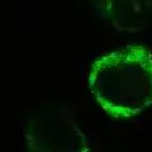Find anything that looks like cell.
Returning a JSON list of instances; mask_svg holds the SVG:
<instances>
[{"mask_svg": "<svg viewBox=\"0 0 152 152\" xmlns=\"http://www.w3.org/2000/svg\"><path fill=\"white\" fill-rule=\"evenodd\" d=\"M98 20L123 34H138L152 26V0H86Z\"/></svg>", "mask_w": 152, "mask_h": 152, "instance_id": "3957f363", "label": "cell"}, {"mask_svg": "<svg viewBox=\"0 0 152 152\" xmlns=\"http://www.w3.org/2000/svg\"><path fill=\"white\" fill-rule=\"evenodd\" d=\"M22 132L27 152H93L75 113L64 105L28 113Z\"/></svg>", "mask_w": 152, "mask_h": 152, "instance_id": "7a4b0ae2", "label": "cell"}, {"mask_svg": "<svg viewBox=\"0 0 152 152\" xmlns=\"http://www.w3.org/2000/svg\"><path fill=\"white\" fill-rule=\"evenodd\" d=\"M90 93L115 119H131L152 105V52L128 45L99 56L88 75Z\"/></svg>", "mask_w": 152, "mask_h": 152, "instance_id": "6da1fadb", "label": "cell"}]
</instances>
